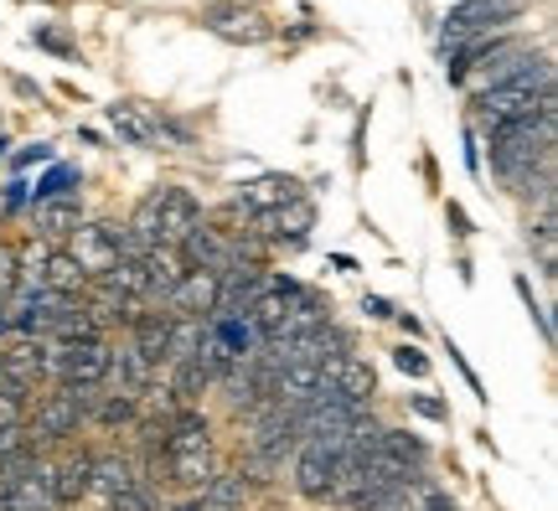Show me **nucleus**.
I'll list each match as a JSON object with an SVG mask.
<instances>
[{"label": "nucleus", "instance_id": "obj_1", "mask_svg": "<svg viewBox=\"0 0 558 511\" xmlns=\"http://www.w3.org/2000/svg\"><path fill=\"white\" fill-rule=\"evenodd\" d=\"M554 135H558V109H543L538 119H522L492 135V171L507 186H522L527 177H538L554 166Z\"/></svg>", "mask_w": 558, "mask_h": 511}, {"label": "nucleus", "instance_id": "obj_2", "mask_svg": "<svg viewBox=\"0 0 558 511\" xmlns=\"http://www.w3.org/2000/svg\"><path fill=\"white\" fill-rule=\"evenodd\" d=\"M197 197L186 192V186H156V192H145L135 207V217L124 222L140 243H150V248H177L181 238L192 233V222H197Z\"/></svg>", "mask_w": 558, "mask_h": 511}, {"label": "nucleus", "instance_id": "obj_3", "mask_svg": "<svg viewBox=\"0 0 558 511\" xmlns=\"http://www.w3.org/2000/svg\"><path fill=\"white\" fill-rule=\"evenodd\" d=\"M104 388H58V393H41L32 409V424H21L26 439H68L78 434V424H88V413L99 403Z\"/></svg>", "mask_w": 558, "mask_h": 511}, {"label": "nucleus", "instance_id": "obj_4", "mask_svg": "<svg viewBox=\"0 0 558 511\" xmlns=\"http://www.w3.org/2000/svg\"><path fill=\"white\" fill-rule=\"evenodd\" d=\"M543 109H554V94L527 88V83H507V88H486V94H476V104H471V119H476V130L497 135V130H507V124L538 119Z\"/></svg>", "mask_w": 558, "mask_h": 511}, {"label": "nucleus", "instance_id": "obj_5", "mask_svg": "<svg viewBox=\"0 0 558 511\" xmlns=\"http://www.w3.org/2000/svg\"><path fill=\"white\" fill-rule=\"evenodd\" d=\"M109 373V341H73V346H47V377L58 388H104Z\"/></svg>", "mask_w": 558, "mask_h": 511}, {"label": "nucleus", "instance_id": "obj_6", "mask_svg": "<svg viewBox=\"0 0 558 511\" xmlns=\"http://www.w3.org/2000/svg\"><path fill=\"white\" fill-rule=\"evenodd\" d=\"M522 16V0H456L450 16H445V41H465V37H492L497 26Z\"/></svg>", "mask_w": 558, "mask_h": 511}, {"label": "nucleus", "instance_id": "obj_7", "mask_svg": "<svg viewBox=\"0 0 558 511\" xmlns=\"http://www.w3.org/2000/svg\"><path fill=\"white\" fill-rule=\"evenodd\" d=\"M68 254H73V264H78L88 279L109 275L124 254V228L120 222H83L78 233H73V248H68Z\"/></svg>", "mask_w": 558, "mask_h": 511}, {"label": "nucleus", "instance_id": "obj_8", "mask_svg": "<svg viewBox=\"0 0 558 511\" xmlns=\"http://www.w3.org/2000/svg\"><path fill=\"white\" fill-rule=\"evenodd\" d=\"M177 254L186 269H202V275H228L233 264H239V254H233V233H222V228H213V222H192V233L177 243Z\"/></svg>", "mask_w": 558, "mask_h": 511}, {"label": "nucleus", "instance_id": "obj_9", "mask_svg": "<svg viewBox=\"0 0 558 511\" xmlns=\"http://www.w3.org/2000/svg\"><path fill=\"white\" fill-rule=\"evenodd\" d=\"M316 393L367 409V403H373V393H378V377H373V367H367L362 356L347 352V356H337L331 367H320V388H316Z\"/></svg>", "mask_w": 558, "mask_h": 511}, {"label": "nucleus", "instance_id": "obj_10", "mask_svg": "<svg viewBox=\"0 0 558 511\" xmlns=\"http://www.w3.org/2000/svg\"><path fill=\"white\" fill-rule=\"evenodd\" d=\"M264 284H269V269H264V264H233L228 275H218V315H213V320L248 315L254 300L264 295Z\"/></svg>", "mask_w": 558, "mask_h": 511}, {"label": "nucleus", "instance_id": "obj_11", "mask_svg": "<svg viewBox=\"0 0 558 511\" xmlns=\"http://www.w3.org/2000/svg\"><path fill=\"white\" fill-rule=\"evenodd\" d=\"M166 315H171V320H213V315H218V275L186 269L181 284L166 295Z\"/></svg>", "mask_w": 558, "mask_h": 511}, {"label": "nucleus", "instance_id": "obj_12", "mask_svg": "<svg viewBox=\"0 0 558 511\" xmlns=\"http://www.w3.org/2000/svg\"><path fill=\"white\" fill-rule=\"evenodd\" d=\"M104 382L114 388V393L124 398H145L150 388H156V362H145V356L124 341V346H109V373H104Z\"/></svg>", "mask_w": 558, "mask_h": 511}, {"label": "nucleus", "instance_id": "obj_13", "mask_svg": "<svg viewBox=\"0 0 558 511\" xmlns=\"http://www.w3.org/2000/svg\"><path fill=\"white\" fill-rule=\"evenodd\" d=\"M295 197H305V186H300L295 177H279V171H269V177L243 181L239 207H243V217L254 222V217H269V212H279L284 202H295Z\"/></svg>", "mask_w": 558, "mask_h": 511}, {"label": "nucleus", "instance_id": "obj_14", "mask_svg": "<svg viewBox=\"0 0 558 511\" xmlns=\"http://www.w3.org/2000/svg\"><path fill=\"white\" fill-rule=\"evenodd\" d=\"M337 486V454L320 450V445H300L295 450V491L305 501H331Z\"/></svg>", "mask_w": 558, "mask_h": 511}, {"label": "nucleus", "instance_id": "obj_15", "mask_svg": "<svg viewBox=\"0 0 558 511\" xmlns=\"http://www.w3.org/2000/svg\"><path fill=\"white\" fill-rule=\"evenodd\" d=\"M202 26L222 41H269V21H259L248 5H202Z\"/></svg>", "mask_w": 558, "mask_h": 511}, {"label": "nucleus", "instance_id": "obj_16", "mask_svg": "<svg viewBox=\"0 0 558 511\" xmlns=\"http://www.w3.org/2000/svg\"><path fill=\"white\" fill-rule=\"evenodd\" d=\"M435 501H445V491H439V486H429V480H424V471H418V475L393 480V486H388V491H378L373 501H362L357 511H429Z\"/></svg>", "mask_w": 558, "mask_h": 511}, {"label": "nucleus", "instance_id": "obj_17", "mask_svg": "<svg viewBox=\"0 0 558 511\" xmlns=\"http://www.w3.org/2000/svg\"><path fill=\"white\" fill-rule=\"evenodd\" d=\"M32 222H37L41 243H62V238H73L83 228V202L78 197H37Z\"/></svg>", "mask_w": 558, "mask_h": 511}, {"label": "nucleus", "instance_id": "obj_18", "mask_svg": "<svg viewBox=\"0 0 558 511\" xmlns=\"http://www.w3.org/2000/svg\"><path fill=\"white\" fill-rule=\"evenodd\" d=\"M47 486H52V507H73V501H83L88 496V486H94V454H68L58 471H47Z\"/></svg>", "mask_w": 558, "mask_h": 511}, {"label": "nucleus", "instance_id": "obj_19", "mask_svg": "<svg viewBox=\"0 0 558 511\" xmlns=\"http://www.w3.org/2000/svg\"><path fill=\"white\" fill-rule=\"evenodd\" d=\"M166 341H171V315L166 311H140L130 320V346H135L145 362H166Z\"/></svg>", "mask_w": 558, "mask_h": 511}, {"label": "nucleus", "instance_id": "obj_20", "mask_svg": "<svg viewBox=\"0 0 558 511\" xmlns=\"http://www.w3.org/2000/svg\"><path fill=\"white\" fill-rule=\"evenodd\" d=\"M140 269H145V300H166L181 284V275H186L177 248H150V254L140 258Z\"/></svg>", "mask_w": 558, "mask_h": 511}, {"label": "nucleus", "instance_id": "obj_21", "mask_svg": "<svg viewBox=\"0 0 558 511\" xmlns=\"http://www.w3.org/2000/svg\"><path fill=\"white\" fill-rule=\"evenodd\" d=\"M135 480H140V465L130 454H104V460H94V486H88V491L104 496V501H114V496L130 491Z\"/></svg>", "mask_w": 558, "mask_h": 511}, {"label": "nucleus", "instance_id": "obj_22", "mask_svg": "<svg viewBox=\"0 0 558 511\" xmlns=\"http://www.w3.org/2000/svg\"><path fill=\"white\" fill-rule=\"evenodd\" d=\"M218 471V450H197V454H166V480H177L186 491H202Z\"/></svg>", "mask_w": 558, "mask_h": 511}, {"label": "nucleus", "instance_id": "obj_23", "mask_svg": "<svg viewBox=\"0 0 558 511\" xmlns=\"http://www.w3.org/2000/svg\"><path fill=\"white\" fill-rule=\"evenodd\" d=\"M243 496H248V486H243V475L239 471H213V480L202 486L197 496V507L202 511H243Z\"/></svg>", "mask_w": 558, "mask_h": 511}, {"label": "nucleus", "instance_id": "obj_24", "mask_svg": "<svg viewBox=\"0 0 558 511\" xmlns=\"http://www.w3.org/2000/svg\"><path fill=\"white\" fill-rule=\"evenodd\" d=\"M213 388V377H207V367H202L197 356L192 362H171V388L166 393L177 398L181 409H192V403H202V393Z\"/></svg>", "mask_w": 558, "mask_h": 511}, {"label": "nucleus", "instance_id": "obj_25", "mask_svg": "<svg viewBox=\"0 0 558 511\" xmlns=\"http://www.w3.org/2000/svg\"><path fill=\"white\" fill-rule=\"evenodd\" d=\"M378 450L388 454V460H399L403 471H424V460H429L424 439H414V434H403V429H383L378 434Z\"/></svg>", "mask_w": 558, "mask_h": 511}, {"label": "nucleus", "instance_id": "obj_26", "mask_svg": "<svg viewBox=\"0 0 558 511\" xmlns=\"http://www.w3.org/2000/svg\"><path fill=\"white\" fill-rule=\"evenodd\" d=\"M88 418L104 424V429H130V424H140V403L124 393H99V403H94Z\"/></svg>", "mask_w": 558, "mask_h": 511}, {"label": "nucleus", "instance_id": "obj_27", "mask_svg": "<svg viewBox=\"0 0 558 511\" xmlns=\"http://www.w3.org/2000/svg\"><path fill=\"white\" fill-rule=\"evenodd\" d=\"M109 124H114L130 145H156V124H150V119H140L135 104H109Z\"/></svg>", "mask_w": 558, "mask_h": 511}, {"label": "nucleus", "instance_id": "obj_28", "mask_svg": "<svg viewBox=\"0 0 558 511\" xmlns=\"http://www.w3.org/2000/svg\"><path fill=\"white\" fill-rule=\"evenodd\" d=\"M207 336V320H171V341H166V362H192Z\"/></svg>", "mask_w": 558, "mask_h": 511}, {"label": "nucleus", "instance_id": "obj_29", "mask_svg": "<svg viewBox=\"0 0 558 511\" xmlns=\"http://www.w3.org/2000/svg\"><path fill=\"white\" fill-rule=\"evenodd\" d=\"M109 511H156V491H150V475H140L130 491H120L109 501Z\"/></svg>", "mask_w": 558, "mask_h": 511}, {"label": "nucleus", "instance_id": "obj_30", "mask_svg": "<svg viewBox=\"0 0 558 511\" xmlns=\"http://www.w3.org/2000/svg\"><path fill=\"white\" fill-rule=\"evenodd\" d=\"M21 290V264H16V248H5L0 243V311H5V300Z\"/></svg>", "mask_w": 558, "mask_h": 511}, {"label": "nucleus", "instance_id": "obj_31", "mask_svg": "<svg viewBox=\"0 0 558 511\" xmlns=\"http://www.w3.org/2000/svg\"><path fill=\"white\" fill-rule=\"evenodd\" d=\"M393 362H399V373H409V377H429V362H424V352H414V346H399Z\"/></svg>", "mask_w": 558, "mask_h": 511}, {"label": "nucleus", "instance_id": "obj_32", "mask_svg": "<svg viewBox=\"0 0 558 511\" xmlns=\"http://www.w3.org/2000/svg\"><path fill=\"white\" fill-rule=\"evenodd\" d=\"M21 445H32L26 429H21V424H0V460H5V454H16Z\"/></svg>", "mask_w": 558, "mask_h": 511}, {"label": "nucleus", "instance_id": "obj_33", "mask_svg": "<svg viewBox=\"0 0 558 511\" xmlns=\"http://www.w3.org/2000/svg\"><path fill=\"white\" fill-rule=\"evenodd\" d=\"M37 47H47V52H58V58H73V41L62 37V32H37Z\"/></svg>", "mask_w": 558, "mask_h": 511}, {"label": "nucleus", "instance_id": "obj_34", "mask_svg": "<svg viewBox=\"0 0 558 511\" xmlns=\"http://www.w3.org/2000/svg\"><path fill=\"white\" fill-rule=\"evenodd\" d=\"M414 413H424V418H450V409H445V403H439V398H414Z\"/></svg>", "mask_w": 558, "mask_h": 511}, {"label": "nucleus", "instance_id": "obj_35", "mask_svg": "<svg viewBox=\"0 0 558 511\" xmlns=\"http://www.w3.org/2000/svg\"><path fill=\"white\" fill-rule=\"evenodd\" d=\"M21 409H26V403H16V398L0 393V424H21Z\"/></svg>", "mask_w": 558, "mask_h": 511}, {"label": "nucleus", "instance_id": "obj_36", "mask_svg": "<svg viewBox=\"0 0 558 511\" xmlns=\"http://www.w3.org/2000/svg\"><path fill=\"white\" fill-rule=\"evenodd\" d=\"M47 156H52V150H47V145H37V150H21L16 166H32V160H47Z\"/></svg>", "mask_w": 558, "mask_h": 511}, {"label": "nucleus", "instance_id": "obj_37", "mask_svg": "<svg viewBox=\"0 0 558 511\" xmlns=\"http://www.w3.org/2000/svg\"><path fill=\"white\" fill-rule=\"evenodd\" d=\"M450 222H456V233H460V238L471 233V222H465V212H460V207H450Z\"/></svg>", "mask_w": 558, "mask_h": 511}, {"label": "nucleus", "instance_id": "obj_38", "mask_svg": "<svg viewBox=\"0 0 558 511\" xmlns=\"http://www.w3.org/2000/svg\"><path fill=\"white\" fill-rule=\"evenodd\" d=\"M429 511H456V507H450V496H445V501H435V507H429Z\"/></svg>", "mask_w": 558, "mask_h": 511}, {"label": "nucleus", "instance_id": "obj_39", "mask_svg": "<svg viewBox=\"0 0 558 511\" xmlns=\"http://www.w3.org/2000/svg\"><path fill=\"white\" fill-rule=\"evenodd\" d=\"M177 511H202V507H197V501H181V507H177Z\"/></svg>", "mask_w": 558, "mask_h": 511}, {"label": "nucleus", "instance_id": "obj_40", "mask_svg": "<svg viewBox=\"0 0 558 511\" xmlns=\"http://www.w3.org/2000/svg\"><path fill=\"white\" fill-rule=\"evenodd\" d=\"M0 331H5V311H0Z\"/></svg>", "mask_w": 558, "mask_h": 511}, {"label": "nucleus", "instance_id": "obj_41", "mask_svg": "<svg viewBox=\"0 0 558 511\" xmlns=\"http://www.w3.org/2000/svg\"><path fill=\"white\" fill-rule=\"evenodd\" d=\"M47 5H62V0H47Z\"/></svg>", "mask_w": 558, "mask_h": 511}, {"label": "nucleus", "instance_id": "obj_42", "mask_svg": "<svg viewBox=\"0 0 558 511\" xmlns=\"http://www.w3.org/2000/svg\"><path fill=\"white\" fill-rule=\"evenodd\" d=\"M0 212H5V202H0Z\"/></svg>", "mask_w": 558, "mask_h": 511}]
</instances>
